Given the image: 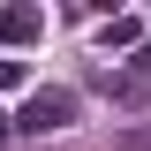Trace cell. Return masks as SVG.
Wrapping results in <instances>:
<instances>
[{
  "label": "cell",
  "instance_id": "1",
  "mask_svg": "<svg viewBox=\"0 0 151 151\" xmlns=\"http://www.w3.org/2000/svg\"><path fill=\"white\" fill-rule=\"evenodd\" d=\"M68 121H76V91H30V106L8 113V129H23V136H53Z\"/></svg>",
  "mask_w": 151,
  "mask_h": 151
},
{
  "label": "cell",
  "instance_id": "2",
  "mask_svg": "<svg viewBox=\"0 0 151 151\" xmlns=\"http://www.w3.org/2000/svg\"><path fill=\"white\" fill-rule=\"evenodd\" d=\"M38 30H45V8H30V0H8L0 8V45H30Z\"/></svg>",
  "mask_w": 151,
  "mask_h": 151
},
{
  "label": "cell",
  "instance_id": "3",
  "mask_svg": "<svg viewBox=\"0 0 151 151\" xmlns=\"http://www.w3.org/2000/svg\"><path fill=\"white\" fill-rule=\"evenodd\" d=\"M136 45H144V23L136 15H113L106 23V53H136Z\"/></svg>",
  "mask_w": 151,
  "mask_h": 151
},
{
  "label": "cell",
  "instance_id": "4",
  "mask_svg": "<svg viewBox=\"0 0 151 151\" xmlns=\"http://www.w3.org/2000/svg\"><path fill=\"white\" fill-rule=\"evenodd\" d=\"M129 76H136V83H144V76H151V30H144V45H136V53H129Z\"/></svg>",
  "mask_w": 151,
  "mask_h": 151
},
{
  "label": "cell",
  "instance_id": "5",
  "mask_svg": "<svg viewBox=\"0 0 151 151\" xmlns=\"http://www.w3.org/2000/svg\"><path fill=\"white\" fill-rule=\"evenodd\" d=\"M113 151H151V129H129V136H113Z\"/></svg>",
  "mask_w": 151,
  "mask_h": 151
},
{
  "label": "cell",
  "instance_id": "6",
  "mask_svg": "<svg viewBox=\"0 0 151 151\" xmlns=\"http://www.w3.org/2000/svg\"><path fill=\"white\" fill-rule=\"evenodd\" d=\"M23 83V60H0V91H15Z\"/></svg>",
  "mask_w": 151,
  "mask_h": 151
},
{
  "label": "cell",
  "instance_id": "7",
  "mask_svg": "<svg viewBox=\"0 0 151 151\" xmlns=\"http://www.w3.org/2000/svg\"><path fill=\"white\" fill-rule=\"evenodd\" d=\"M0 144H8V113H0Z\"/></svg>",
  "mask_w": 151,
  "mask_h": 151
}]
</instances>
